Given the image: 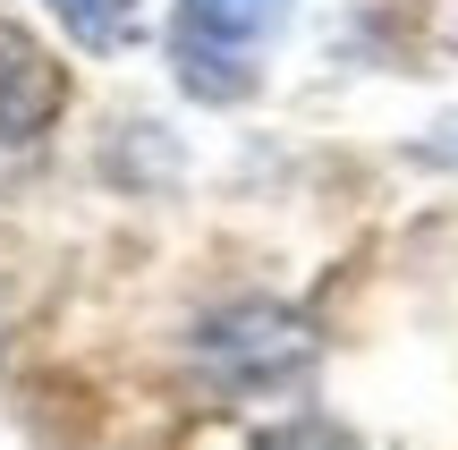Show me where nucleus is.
Wrapping results in <instances>:
<instances>
[{
	"label": "nucleus",
	"instance_id": "nucleus-1",
	"mask_svg": "<svg viewBox=\"0 0 458 450\" xmlns=\"http://www.w3.org/2000/svg\"><path fill=\"white\" fill-rule=\"evenodd\" d=\"M297 0H179V85L204 102L255 94L263 51L289 34Z\"/></svg>",
	"mask_w": 458,
	"mask_h": 450
},
{
	"label": "nucleus",
	"instance_id": "nucleus-2",
	"mask_svg": "<svg viewBox=\"0 0 458 450\" xmlns=\"http://www.w3.org/2000/svg\"><path fill=\"white\" fill-rule=\"evenodd\" d=\"M314 357H323L314 323L297 306H272V298H238V306L196 323V366L229 391H280L297 374H314Z\"/></svg>",
	"mask_w": 458,
	"mask_h": 450
},
{
	"label": "nucleus",
	"instance_id": "nucleus-3",
	"mask_svg": "<svg viewBox=\"0 0 458 450\" xmlns=\"http://www.w3.org/2000/svg\"><path fill=\"white\" fill-rule=\"evenodd\" d=\"M60 111H68V68L17 17H0V145H34Z\"/></svg>",
	"mask_w": 458,
	"mask_h": 450
},
{
	"label": "nucleus",
	"instance_id": "nucleus-4",
	"mask_svg": "<svg viewBox=\"0 0 458 450\" xmlns=\"http://www.w3.org/2000/svg\"><path fill=\"white\" fill-rule=\"evenodd\" d=\"M51 9L85 51H128L145 34V0H51Z\"/></svg>",
	"mask_w": 458,
	"mask_h": 450
},
{
	"label": "nucleus",
	"instance_id": "nucleus-5",
	"mask_svg": "<svg viewBox=\"0 0 458 450\" xmlns=\"http://www.w3.org/2000/svg\"><path fill=\"white\" fill-rule=\"evenodd\" d=\"M263 450H357V442H348L331 417H297V425H280V434L263 442Z\"/></svg>",
	"mask_w": 458,
	"mask_h": 450
}]
</instances>
